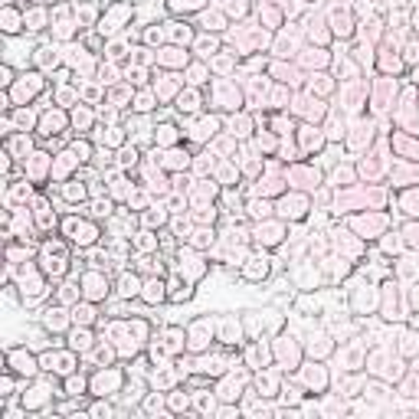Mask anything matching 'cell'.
I'll list each match as a JSON object with an SVG mask.
<instances>
[{"label":"cell","mask_w":419,"mask_h":419,"mask_svg":"<svg viewBox=\"0 0 419 419\" xmlns=\"http://www.w3.org/2000/svg\"><path fill=\"white\" fill-rule=\"evenodd\" d=\"M7 364H10L13 374H20V377H33L36 374V360L26 351H10L7 354Z\"/></svg>","instance_id":"2"},{"label":"cell","mask_w":419,"mask_h":419,"mask_svg":"<svg viewBox=\"0 0 419 419\" xmlns=\"http://www.w3.org/2000/svg\"><path fill=\"white\" fill-rule=\"evenodd\" d=\"M66 197H69V200H85V187H82V184H69V187H66Z\"/></svg>","instance_id":"23"},{"label":"cell","mask_w":419,"mask_h":419,"mask_svg":"<svg viewBox=\"0 0 419 419\" xmlns=\"http://www.w3.org/2000/svg\"><path fill=\"white\" fill-rule=\"evenodd\" d=\"M200 370H203V374H223V360H216V357H207V360L200 364Z\"/></svg>","instance_id":"19"},{"label":"cell","mask_w":419,"mask_h":419,"mask_svg":"<svg viewBox=\"0 0 419 419\" xmlns=\"http://www.w3.org/2000/svg\"><path fill=\"white\" fill-rule=\"evenodd\" d=\"M76 321H82V324L92 321V311H88V308H76Z\"/></svg>","instance_id":"34"},{"label":"cell","mask_w":419,"mask_h":419,"mask_svg":"<svg viewBox=\"0 0 419 419\" xmlns=\"http://www.w3.org/2000/svg\"><path fill=\"white\" fill-rule=\"evenodd\" d=\"M134 246H138L141 252H147V249H154V246H157V239L151 236V232H138V239H134Z\"/></svg>","instance_id":"15"},{"label":"cell","mask_w":419,"mask_h":419,"mask_svg":"<svg viewBox=\"0 0 419 419\" xmlns=\"http://www.w3.org/2000/svg\"><path fill=\"white\" fill-rule=\"evenodd\" d=\"M95 213H99V216H108V213H111V203H108V200H105V203L99 200V203H95Z\"/></svg>","instance_id":"33"},{"label":"cell","mask_w":419,"mask_h":419,"mask_svg":"<svg viewBox=\"0 0 419 419\" xmlns=\"http://www.w3.org/2000/svg\"><path fill=\"white\" fill-rule=\"evenodd\" d=\"M406 213H419V193H406Z\"/></svg>","instance_id":"27"},{"label":"cell","mask_w":419,"mask_h":419,"mask_svg":"<svg viewBox=\"0 0 419 419\" xmlns=\"http://www.w3.org/2000/svg\"><path fill=\"white\" fill-rule=\"evenodd\" d=\"M269 275V262L265 259H252V265H246V278H252V282H259V278Z\"/></svg>","instance_id":"9"},{"label":"cell","mask_w":419,"mask_h":419,"mask_svg":"<svg viewBox=\"0 0 419 419\" xmlns=\"http://www.w3.org/2000/svg\"><path fill=\"white\" fill-rule=\"evenodd\" d=\"M82 285H85V298H92V301L108 292V282H105V275H99V272H88V275L82 278Z\"/></svg>","instance_id":"3"},{"label":"cell","mask_w":419,"mask_h":419,"mask_svg":"<svg viewBox=\"0 0 419 419\" xmlns=\"http://www.w3.org/2000/svg\"><path fill=\"white\" fill-rule=\"evenodd\" d=\"M301 138H305V147H321V134H318V131L305 128V134H301Z\"/></svg>","instance_id":"22"},{"label":"cell","mask_w":419,"mask_h":419,"mask_svg":"<svg viewBox=\"0 0 419 419\" xmlns=\"http://www.w3.org/2000/svg\"><path fill=\"white\" fill-rule=\"evenodd\" d=\"M40 85H43V79H40V76H23L20 88H17V95H26V99H30V95H36V92H40Z\"/></svg>","instance_id":"8"},{"label":"cell","mask_w":419,"mask_h":419,"mask_svg":"<svg viewBox=\"0 0 419 419\" xmlns=\"http://www.w3.org/2000/svg\"><path fill=\"white\" fill-rule=\"evenodd\" d=\"M249 213H252V216H269V203H259V200H252V203H249Z\"/></svg>","instance_id":"25"},{"label":"cell","mask_w":419,"mask_h":419,"mask_svg":"<svg viewBox=\"0 0 419 419\" xmlns=\"http://www.w3.org/2000/svg\"><path fill=\"white\" fill-rule=\"evenodd\" d=\"M144 220H147V223H164V213H161V210H157V213H147V216H144Z\"/></svg>","instance_id":"37"},{"label":"cell","mask_w":419,"mask_h":419,"mask_svg":"<svg viewBox=\"0 0 419 419\" xmlns=\"http://www.w3.org/2000/svg\"><path fill=\"white\" fill-rule=\"evenodd\" d=\"M82 386H85V383H82V380H76V377H72V380H69V383H66V390H69V393H72V397H79V393H82Z\"/></svg>","instance_id":"30"},{"label":"cell","mask_w":419,"mask_h":419,"mask_svg":"<svg viewBox=\"0 0 419 419\" xmlns=\"http://www.w3.org/2000/svg\"><path fill=\"white\" fill-rule=\"evenodd\" d=\"M187 161H190L187 154H180V151H174V154H170V161H167V167H187Z\"/></svg>","instance_id":"26"},{"label":"cell","mask_w":419,"mask_h":419,"mask_svg":"<svg viewBox=\"0 0 419 419\" xmlns=\"http://www.w3.org/2000/svg\"><path fill=\"white\" fill-rule=\"evenodd\" d=\"M92 413H95V416H108L111 406H108V403H99V406H92Z\"/></svg>","instance_id":"35"},{"label":"cell","mask_w":419,"mask_h":419,"mask_svg":"<svg viewBox=\"0 0 419 419\" xmlns=\"http://www.w3.org/2000/svg\"><path fill=\"white\" fill-rule=\"evenodd\" d=\"M170 26H174V30H170V33H174V40H190V30L184 26V23H170Z\"/></svg>","instance_id":"28"},{"label":"cell","mask_w":419,"mask_h":419,"mask_svg":"<svg viewBox=\"0 0 419 419\" xmlns=\"http://www.w3.org/2000/svg\"><path fill=\"white\" fill-rule=\"evenodd\" d=\"M43 321H46V328H49V331H59V328L66 324V311H63V308H49Z\"/></svg>","instance_id":"10"},{"label":"cell","mask_w":419,"mask_h":419,"mask_svg":"<svg viewBox=\"0 0 419 419\" xmlns=\"http://www.w3.org/2000/svg\"><path fill=\"white\" fill-rule=\"evenodd\" d=\"M203 23H207L210 30H220V23H223V20H220V13H203Z\"/></svg>","instance_id":"29"},{"label":"cell","mask_w":419,"mask_h":419,"mask_svg":"<svg viewBox=\"0 0 419 419\" xmlns=\"http://www.w3.org/2000/svg\"><path fill=\"white\" fill-rule=\"evenodd\" d=\"M141 278L138 275H128V272H125L122 278H118V295L122 298H134V295H141Z\"/></svg>","instance_id":"4"},{"label":"cell","mask_w":419,"mask_h":419,"mask_svg":"<svg viewBox=\"0 0 419 419\" xmlns=\"http://www.w3.org/2000/svg\"><path fill=\"white\" fill-rule=\"evenodd\" d=\"M17 30H20V17L7 7V10H3V33H17Z\"/></svg>","instance_id":"12"},{"label":"cell","mask_w":419,"mask_h":419,"mask_svg":"<svg viewBox=\"0 0 419 419\" xmlns=\"http://www.w3.org/2000/svg\"><path fill=\"white\" fill-rule=\"evenodd\" d=\"M305 380H308V386H324V370H321V367L305 370Z\"/></svg>","instance_id":"18"},{"label":"cell","mask_w":419,"mask_h":419,"mask_svg":"<svg viewBox=\"0 0 419 419\" xmlns=\"http://www.w3.org/2000/svg\"><path fill=\"white\" fill-rule=\"evenodd\" d=\"M7 151H10V154H26V151H30V141H26V138H13V141H7Z\"/></svg>","instance_id":"16"},{"label":"cell","mask_w":419,"mask_h":419,"mask_svg":"<svg viewBox=\"0 0 419 419\" xmlns=\"http://www.w3.org/2000/svg\"><path fill=\"white\" fill-rule=\"evenodd\" d=\"M134 161H138V151H134V147L122 154V164H134Z\"/></svg>","instance_id":"36"},{"label":"cell","mask_w":419,"mask_h":419,"mask_svg":"<svg viewBox=\"0 0 419 419\" xmlns=\"http://www.w3.org/2000/svg\"><path fill=\"white\" fill-rule=\"evenodd\" d=\"M157 141H161V144H174V141H177V128L161 125V128H157Z\"/></svg>","instance_id":"14"},{"label":"cell","mask_w":419,"mask_h":419,"mask_svg":"<svg viewBox=\"0 0 419 419\" xmlns=\"http://www.w3.org/2000/svg\"><path fill=\"white\" fill-rule=\"evenodd\" d=\"M118 380H122V374H118V370H108V374H99L95 377V393H102V397H105V393H108V390H115V386H118Z\"/></svg>","instance_id":"5"},{"label":"cell","mask_w":419,"mask_h":419,"mask_svg":"<svg viewBox=\"0 0 419 419\" xmlns=\"http://www.w3.org/2000/svg\"><path fill=\"white\" fill-rule=\"evenodd\" d=\"M164 288H167V285H164V282H157V278L144 282V292H141V295H144V301H151V305H154V301H164V295H167Z\"/></svg>","instance_id":"6"},{"label":"cell","mask_w":419,"mask_h":419,"mask_svg":"<svg viewBox=\"0 0 419 419\" xmlns=\"http://www.w3.org/2000/svg\"><path fill=\"white\" fill-rule=\"evenodd\" d=\"M197 409H213V397L200 393V397H197Z\"/></svg>","instance_id":"31"},{"label":"cell","mask_w":419,"mask_h":419,"mask_svg":"<svg viewBox=\"0 0 419 419\" xmlns=\"http://www.w3.org/2000/svg\"><path fill=\"white\" fill-rule=\"evenodd\" d=\"M207 334H210V321H197V328H193V334H190V347L200 351V347L207 344Z\"/></svg>","instance_id":"7"},{"label":"cell","mask_w":419,"mask_h":419,"mask_svg":"<svg viewBox=\"0 0 419 419\" xmlns=\"http://www.w3.org/2000/svg\"><path fill=\"white\" fill-rule=\"evenodd\" d=\"M164 63H170V66H180V63H187V56H180L177 49H167V53H164Z\"/></svg>","instance_id":"24"},{"label":"cell","mask_w":419,"mask_h":419,"mask_svg":"<svg viewBox=\"0 0 419 419\" xmlns=\"http://www.w3.org/2000/svg\"><path fill=\"white\" fill-rule=\"evenodd\" d=\"M56 128H63V115H46L43 118V134H53Z\"/></svg>","instance_id":"17"},{"label":"cell","mask_w":419,"mask_h":419,"mask_svg":"<svg viewBox=\"0 0 419 419\" xmlns=\"http://www.w3.org/2000/svg\"><path fill=\"white\" fill-rule=\"evenodd\" d=\"M213 243V230H197L193 232V246H207Z\"/></svg>","instance_id":"21"},{"label":"cell","mask_w":419,"mask_h":419,"mask_svg":"<svg viewBox=\"0 0 419 419\" xmlns=\"http://www.w3.org/2000/svg\"><path fill=\"white\" fill-rule=\"evenodd\" d=\"M88 347H92L88 331H76V334H72V351H88Z\"/></svg>","instance_id":"13"},{"label":"cell","mask_w":419,"mask_h":419,"mask_svg":"<svg viewBox=\"0 0 419 419\" xmlns=\"http://www.w3.org/2000/svg\"><path fill=\"white\" fill-rule=\"evenodd\" d=\"M66 232H69V239L79 243V246L95 243V226H88V223H82V220H66Z\"/></svg>","instance_id":"1"},{"label":"cell","mask_w":419,"mask_h":419,"mask_svg":"<svg viewBox=\"0 0 419 419\" xmlns=\"http://www.w3.org/2000/svg\"><path fill=\"white\" fill-rule=\"evenodd\" d=\"M151 108V95L144 92V95H138V111H147Z\"/></svg>","instance_id":"32"},{"label":"cell","mask_w":419,"mask_h":419,"mask_svg":"<svg viewBox=\"0 0 419 419\" xmlns=\"http://www.w3.org/2000/svg\"><path fill=\"white\" fill-rule=\"evenodd\" d=\"M177 108H180V111H187V115H193V111L200 108V105H197V95H193V92L180 95V99H177Z\"/></svg>","instance_id":"11"},{"label":"cell","mask_w":419,"mask_h":419,"mask_svg":"<svg viewBox=\"0 0 419 419\" xmlns=\"http://www.w3.org/2000/svg\"><path fill=\"white\" fill-rule=\"evenodd\" d=\"M170 7H174V10H200L203 0H170Z\"/></svg>","instance_id":"20"}]
</instances>
